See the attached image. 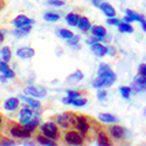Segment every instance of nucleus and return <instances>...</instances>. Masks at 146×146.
Wrapping results in <instances>:
<instances>
[{
    "label": "nucleus",
    "mask_w": 146,
    "mask_h": 146,
    "mask_svg": "<svg viewBox=\"0 0 146 146\" xmlns=\"http://www.w3.org/2000/svg\"><path fill=\"white\" fill-rule=\"evenodd\" d=\"M144 113H145V115H146V108H145V110H144Z\"/></svg>",
    "instance_id": "obj_49"
},
{
    "label": "nucleus",
    "mask_w": 146,
    "mask_h": 146,
    "mask_svg": "<svg viewBox=\"0 0 146 146\" xmlns=\"http://www.w3.org/2000/svg\"><path fill=\"white\" fill-rule=\"evenodd\" d=\"M108 53H111L110 55H112V56H113V55H115V53H116L115 48H113V47H109V48H108Z\"/></svg>",
    "instance_id": "obj_43"
},
{
    "label": "nucleus",
    "mask_w": 146,
    "mask_h": 146,
    "mask_svg": "<svg viewBox=\"0 0 146 146\" xmlns=\"http://www.w3.org/2000/svg\"><path fill=\"white\" fill-rule=\"evenodd\" d=\"M132 89L135 90L136 92H144V91H146V88L143 86L141 83H139L138 81H135V82H133V84H132Z\"/></svg>",
    "instance_id": "obj_30"
},
{
    "label": "nucleus",
    "mask_w": 146,
    "mask_h": 146,
    "mask_svg": "<svg viewBox=\"0 0 146 146\" xmlns=\"http://www.w3.org/2000/svg\"><path fill=\"white\" fill-rule=\"evenodd\" d=\"M139 72L141 76H145L146 77V64H140L139 67Z\"/></svg>",
    "instance_id": "obj_41"
},
{
    "label": "nucleus",
    "mask_w": 146,
    "mask_h": 146,
    "mask_svg": "<svg viewBox=\"0 0 146 146\" xmlns=\"http://www.w3.org/2000/svg\"><path fill=\"white\" fill-rule=\"evenodd\" d=\"M76 26L81 29V31H88L90 28V22L87 18L84 17H78L77 22H76Z\"/></svg>",
    "instance_id": "obj_19"
},
{
    "label": "nucleus",
    "mask_w": 146,
    "mask_h": 146,
    "mask_svg": "<svg viewBox=\"0 0 146 146\" xmlns=\"http://www.w3.org/2000/svg\"><path fill=\"white\" fill-rule=\"evenodd\" d=\"M72 32H70V31H68V29H60L58 31V36L60 38H62V39H70V38H72Z\"/></svg>",
    "instance_id": "obj_29"
},
{
    "label": "nucleus",
    "mask_w": 146,
    "mask_h": 146,
    "mask_svg": "<svg viewBox=\"0 0 146 146\" xmlns=\"http://www.w3.org/2000/svg\"><path fill=\"white\" fill-rule=\"evenodd\" d=\"M64 140L70 145H80L83 143V137L76 131H68L64 136Z\"/></svg>",
    "instance_id": "obj_5"
},
{
    "label": "nucleus",
    "mask_w": 146,
    "mask_h": 146,
    "mask_svg": "<svg viewBox=\"0 0 146 146\" xmlns=\"http://www.w3.org/2000/svg\"><path fill=\"white\" fill-rule=\"evenodd\" d=\"M0 72L7 78H13L15 76V72L8 67L7 62H5V61H0Z\"/></svg>",
    "instance_id": "obj_11"
},
{
    "label": "nucleus",
    "mask_w": 146,
    "mask_h": 146,
    "mask_svg": "<svg viewBox=\"0 0 146 146\" xmlns=\"http://www.w3.org/2000/svg\"><path fill=\"white\" fill-rule=\"evenodd\" d=\"M34 130L35 127L31 125H22L20 123H11V126L8 127V132L11 133V136L15 138H29Z\"/></svg>",
    "instance_id": "obj_1"
},
{
    "label": "nucleus",
    "mask_w": 146,
    "mask_h": 146,
    "mask_svg": "<svg viewBox=\"0 0 146 146\" xmlns=\"http://www.w3.org/2000/svg\"><path fill=\"white\" fill-rule=\"evenodd\" d=\"M47 3L49 5H52V6H56V7H60V6L64 5V1H62V0H48Z\"/></svg>",
    "instance_id": "obj_34"
},
{
    "label": "nucleus",
    "mask_w": 146,
    "mask_h": 146,
    "mask_svg": "<svg viewBox=\"0 0 146 146\" xmlns=\"http://www.w3.org/2000/svg\"><path fill=\"white\" fill-rule=\"evenodd\" d=\"M135 81H138L139 83H141L143 86L146 88V77H145V76H137V77L135 78Z\"/></svg>",
    "instance_id": "obj_40"
},
{
    "label": "nucleus",
    "mask_w": 146,
    "mask_h": 146,
    "mask_svg": "<svg viewBox=\"0 0 146 146\" xmlns=\"http://www.w3.org/2000/svg\"><path fill=\"white\" fill-rule=\"evenodd\" d=\"M92 34L97 39H104L106 35V29L102 26H96L95 28H92Z\"/></svg>",
    "instance_id": "obj_21"
},
{
    "label": "nucleus",
    "mask_w": 146,
    "mask_h": 146,
    "mask_svg": "<svg viewBox=\"0 0 146 146\" xmlns=\"http://www.w3.org/2000/svg\"><path fill=\"white\" fill-rule=\"evenodd\" d=\"M97 144L101 145V146H108V145H110V140H109V138L106 137L105 133L101 132L100 135H98V141H97Z\"/></svg>",
    "instance_id": "obj_23"
},
{
    "label": "nucleus",
    "mask_w": 146,
    "mask_h": 146,
    "mask_svg": "<svg viewBox=\"0 0 146 146\" xmlns=\"http://www.w3.org/2000/svg\"><path fill=\"white\" fill-rule=\"evenodd\" d=\"M118 27H119V31L123 32V33H132L133 32V27L129 22H120L118 25Z\"/></svg>",
    "instance_id": "obj_25"
},
{
    "label": "nucleus",
    "mask_w": 146,
    "mask_h": 146,
    "mask_svg": "<svg viewBox=\"0 0 146 146\" xmlns=\"http://www.w3.org/2000/svg\"><path fill=\"white\" fill-rule=\"evenodd\" d=\"M18 105H19V98H17V97H9L4 103L5 109L8 111H14L18 108Z\"/></svg>",
    "instance_id": "obj_15"
},
{
    "label": "nucleus",
    "mask_w": 146,
    "mask_h": 146,
    "mask_svg": "<svg viewBox=\"0 0 146 146\" xmlns=\"http://www.w3.org/2000/svg\"><path fill=\"white\" fill-rule=\"evenodd\" d=\"M5 39V32L4 31H0V43H1Z\"/></svg>",
    "instance_id": "obj_44"
},
{
    "label": "nucleus",
    "mask_w": 146,
    "mask_h": 146,
    "mask_svg": "<svg viewBox=\"0 0 146 146\" xmlns=\"http://www.w3.org/2000/svg\"><path fill=\"white\" fill-rule=\"evenodd\" d=\"M91 1H92V4H94L95 6L98 7V6H100V4H102V1H104V0H91Z\"/></svg>",
    "instance_id": "obj_42"
},
{
    "label": "nucleus",
    "mask_w": 146,
    "mask_h": 146,
    "mask_svg": "<svg viewBox=\"0 0 146 146\" xmlns=\"http://www.w3.org/2000/svg\"><path fill=\"white\" fill-rule=\"evenodd\" d=\"M75 126L82 132V133H86L89 129V125L87 123V119L86 117H75Z\"/></svg>",
    "instance_id": "obj_12"
},
{
    "label": "nucleus",
    "mask_w": 146,
    "mask_h": 146,
    "mask_svg": "<svg viewBox=\"0 0 146 146\" xmlns=\"http://www.w3.org/2000/svg\"><path fill=\"white\" fill-rule=\"evenodd\" d=\"M0 145H3V146H13L15 145V141L14 140H12L7 137H0Z\"/></svg>",
    "instance_id": "obj_31"
},
{
    "label": "nucleus",
    "mask_w": 146,
    "mask_h": 146,
    "mask_svg": "<svg viewBox=\"0 0 146 146\" xmlns=\"http://www.w3.org/2000/svg\"><path fill=\"white\" fill-rule=\"evenodd\" d=\"M75 117L71 113H62V115H57L56 120L61 127L63 129H68L71 125H75Z\"/></svg>",
    "instance_id": "obj_3"
},
{
    "label": "nucleus",
    "mask_w": 146,
    "mask_h": 146,
    "mask_svg": "<svg viewBox=\"0 0 146 146\" xmlns=\"http://www.w3.org/2000/svg\"><path fill=\"white\" fill-rule=\"evenodd\" d=\"M17 55L21 58H31L35 55V50L31 47H22L17 50Z\"/></svg>",
    "instance_id": "obj_10"
},
{
    "label": "nucleus",
    "mask_w": 146,
    "mask_h": 146,
    "mask_svg": "<svg viewBox=\"0 0 146 146\" xmlns=\"http://www.w3.org/2000/svg\"><path fill=\"white\" fill-rule=\"evenodd\" d=\"M98 118L101 121H104V123H116L117 118L112 115H109V113H100Z\"/></svg>",
    "instance_id": "obj_22"
},
{
    "label": "nucleus",
    "mask_w": 146,
    "mask_h": 146,
    "mask_svg": "<svg viewBox=\"0 0 146 146\" xmlns=\"http://www.w3.org/2000/svg\"><path fill=\"white\" fill-rule=\"evenodd\" d=\"M106 22L109 23V25H113V26H118L119 23H120V21H119L118 19H116L115 17H112V18H109Z\"/></svg>",
    "instance_id": "obj_35"
},
{
    "label": "nucleus",
    "mask_w": 146,
    "mask_h": 146,
    "mask_svg": "<svg viewBox=\"0 0 146 146\" xmlns=\"http://www.w3.org/2000/svg\"><path fill=\"white\" fill-rule=\"evenodd\" d=\"M43 19L46 21H49V22H55L57 20H60V15L56 13H53V12H48L43 15Z\"/></svg>",
    "instance_id": "obj_26"
},
{
    "label": "nucleus",
    "mask_w": 146,
    "mask_h": 146,
    "mask_svg": "<svg viewBox=\"0 0 146 146\" xmlns=\"http://www.w3.org/2000/svg\"><path fill=\"white\" fill-rule=\"evenodd\" d=\"M33 23H34V20L29 19L28 17L23 15V14L18 15V17L13 20V25H14L17 28H19V27H21V26H25V25H33Z\"/></svg>",
    "instance_id": "obj_7"
},
{
    "label": "nucleus",
    "mask_w": 146,
    "mask_h": 146,
    "mask_svg": "<svg viewBox=\"0 0 146 146\" xmlns=\"http://www.w3.org/2000/svg\"><path fill=\"white\" fill-rule=\"evenodd\" d=\"M91 50L94 52V54H95L96 56L102 57V56H104V55L108 53V48H106L105 46L101 44L98 41H97V42L91 43Z\"/></svg>",
    "instance_id": "obj_8"
},
{
    "label": "nucleus",
    "mask_w": 146,
    "mask_h": 146,
    "mask_svg": "<svg viewBox=\"0 0 146 146\" xmlns=\"http://www.w3.org/2000/svg\"><path fill=\"white\" fill-rule=\"evenodd\" d=\"M41 132L46 137L54 140L58 139L60 137V131L54 123H44L43 125H41Z\"/></svg>",
    "instance_id": "obj_2"
},
{
    "label": "nucleus",
    "mask_w": 146,
    "mask_h": 146,
    "mask_svg": "<svg viewBox=\"0 0 146 146\" xmlns=\"http://www.w3.org/2000/svg\"><path fill=\"white\" fill-rule=\"evenodd\" d=\"M23 91H25L26 95H29V96L34 97V98H41V97H43L46 95L44 91L39 90L38 88H35V87H27V88H25Z\"/></svg>",
    "instance_id": "obj_14"
},
{
    "label": "nucleus",
    "mask_w": 146,
    "mask_h": 146,
    "mask_svg": "<svg viewBox=\"0 0 146 146\" xmlns=\"http://www.w3.org/2000/svg\"><path fill=\"white\" fill-rule=\"evenodd\" d=\"M3 121H4V118H3V115L0 113V130L3 129Z\"/></svg>",
    "instance_id": "obj_47"
},
{
    "label": "nucleus",
    "mask_w": 146,
    "mask_h": 146,
    "mask_svg": "<svg viewBox=\"0 0 146 146\" xmlns=\"http://www.w3.org/2000/svg\"><path fill=\"white\" fill-rule=\"evenodd\" d=\"M68 94V97L70 98H75V97H80V94L77 91H72V90H66Z\"/></svg>",
    "instance_id": "obj_38"
},
{
    "label": "nucleus",
    "mask_w": 146,
    "mask_h": 146,
    "mask_svg": "<svg viewBox=\"0 0 146 146\" xmlns=\"http://www.w3.org/2000/svg\"><path fill=\"white\" fill-rule=\"evenodd\" d=\"M69 78H72V80H82L83 78V74H82L80 70H77L75 74H72L71 76H69Z\"/></svg>",
    "instance_id": "obj_37"
},
{
    "label": "nucleus",
    "mask_w": 146,
    "mask_h": 146,
    "mask_svg": "<svg viewBox=\"0 0 146 146\" xmlns=\"http://www.w3.org/2000/svg\"><path fill=\"white\" fill-rule=\"evenodd\" d=\"M109 131H110V135L116 138V139H123L124 136H125V131L124 129L121 126H118V125H115V126H111L110 129H109Z\"/></svg>",
    "instance_id": "obj_13"
},
{
    "label": "nucleus",
    "mask_w": 146,
    "mask_h": 146,
    "mask_svg": "<svg viewBox=\"0 0 146 146\" xmlns=\"http://www.w3.org/2000/svg\"><path fill=\"white\" fill-rule=\"evenodd\" d=\"M77 19H78V15H77L76 13H69V14L66 17V20H67V22L69 23L70 26H76Z\"/></svg>",
    "instance_id": "obj_27"
},
{
    "label": "nucleus",
    "mask_w": 146,
    "mask_h": 146,
    "mask_svg": "<svg viewBox=\"0 0 146 146\" xmlns=\"http://www.w3.org/2000/svg\"><path fill=\"white\" fill-rule=\"evenodd\" d=\"M1 56H3V61L8 63V61L12 57V52H11V48L9 47H4L1 49Z\"/></svg>",
    "instance_id": "obj_24"
},
{
    "label": "nucleus",
    "mask_w": 146,
    "mask_h": 146,
    "mask_svg": "<svg viewBox=\"0 0 146 146\" xmlns=\"http://www.w3.org/2000/svg\"><path fill=\"white\" fill-rule=\"evenodd\" d=\"M126 15H129L133 21H139L141 23V26H143V31L146 32V20L143 15L136 13L135 11H131V9H126Z\"/></svg>",
    "instance_id": "obj_9"
},
{
    "label": "nucleus",
    "mask_w": 146,
    "mask_h": 146,
    "mask_svg": "<svg viewBox=\"0 0 146 146\" xmlns=\"http://www.w3.org/2000/svg\"><path fill=\"white\" fill-rule=\"evenodd\" d=\"M6 3H5V0H0V11H1L4 7H5Z\"/></svg>",
    "instance_id": "obj_45"
},
{
    "label": "nucleus",
    "mask_w": 146,
    "mask_h": 146,
    "mask_svg": "<svg viewBox=\"0 0 146 146\" xmlns=\"http://www.w3.org/2000/svg\"><path fill=\"white\" fill-rule=\"evenodd\" d=\"M70 104L75 105V106H83L87 104V100L86 98H80V97H75V98H71Z\"/></svg>",
    "instance_id": "obj_28"
},
{
    "label": "nucleus",
    "mask_w": 146,
    "mask_h": 146,
    "mask_svg": "<svg viewBox=\"0 0 146 146\" xmlns=\"http://www.w3.org/2000/svg\"><path fill=\"white\" fill-rule=\"evenodd\" d=\"M113 84V81L109 80V78H104V77H98L97 80L94 81V87L95 88H104V87H110Z\"/></svg>",
    "instance_id": "obj_16"
},
{
    "label": "nucleus",
    "mask_w": 146,
    "mask_h": 146,
    "mask_svg": "<svg viewBox=\"0 0 146 146\" xmlns=\"http://www.w3.org/2000/svg\"><path fill=\"white\" fill-rule=\"evenodd\" d=\"M19 98L22 100L26 104H28V105H29L31 108H33V109H40V108H41L40 102L36 101L35 98H32V97H26V96H23V95H20Z\"/></svg>",
    "instance_id": "obj_18"
},
{
    "label": "nucleus",
    "mask_w": 146,
    "mask_h": 146,
    "mask_svg": "<svg viewBox=\"0 0 146 146\" xmlns=\"http://www.w3.org/2000/svg\"><path fill=\"white\" fill-rule=\"evenodd\" d=\"M33 117V111L31 110L27 106H23L20 111V119H19V123L22 125H27L29 123L31 118Z\"/></svg>",
    "instance_id": "obj_6"
},
{
    "label": "nucleus",
    "mask_w": 146,
    "mask_h": 146,
    "mask_svg": "<svg viewBox=\"0 0 146 146\" xmlns=\"http://www.w3.org/2000/svg\"><path fill=\"white\" fill-rule=\"evenodd\" d=\"M13 34L17 36V38H22V36H25L27 33L25 32V31H22V29H20V28H17L14 32H13Z\"/></svg>",
    "instance_id": "obj_36"
},
{
    "label": "nucleus",
    "mask_w": 146,
    "mask_h": 146,
    "mask_svg": "<svg viewBox=\"0 0 146 146\" xmlns=\"http://www.w3.org/2000/svg\"><path fill=\"white\" fill-rule=\"evenodd\" d=\"M124 21H125V22H129V23H130V22H132L133 20H132V19H131V18H130V17L127 15V17H125V18H124Z\"/></svg>",
    "instance_id": "obj_48"
},
{
    "label": "nucleus",
    "mask_w": 146,
    "mask_h": 146,
    "mask_svg": "<svg viewBox=\"0 0 146 146\" xmlns=\"http://www.w3.org/2000/svg\"><path fill=\"white\" fill-rule=\"evenodd\" d=\"M36 139H38V141L41 144V145H44V146H55L56 145V141L54 139H50L46 137L44 135H39L38 137H36Z\"/></svg>",
    "instance_id": "obj_20"
},
{
    "label": "nucleus",
    "mask_w": 146,
    "mask_h": 146,
    "mask_svg": "<svg viewBox=\"0 0 146 146\" xmlns=\"http://www.w3.org/2000/svg\"><path fill=\"white\" fill-rule=\"evenodd\" d=\"M119 91H120L121 96H123L125 100H129V98H130V95H131V88H129V87H121V88L119 89Z\"/></svg>",
    "instance_id": "obj_32"
},
{
    "label": "nucleus",
    "mask_w": 146,
    "mask_h": 146,
    "mask_svg": "<svg viewBox=\"0 0 146 146\" xmlns=\"http://www.w3.org/2000/svg\"><path fill=\"white\" fill-rule=\"evenodd\" d=\"M78 41H80L78 36H77V35H72V38L68 39V44H69V46H76V44L78 43Z\"/></svg>",
    "instance_id": "obj_33"
},
{
    "label": "nucleus",
    "mask_w": 146,
    "mask_h": 146,
    "mask_svg": "<svg viewBox=\"0 0 146 146\" xmlns=\"http://www.w3.org/2000/svg\"><path fill=\"white\" fill-rule=\"evenodd\" d=\"M98 77H104V78H109L111 81H116V75L112 71V69L109 67L106 63H101L98 67Z\"/></svg>",
    "instance_id": "obj_4"
},
{
    "label": "nucleus",
    "mask_w": 146,
    "mask_h": 146,
    "mask_svg": "<svg viewBox=\"0 0 146 146\" xmlns=\"http://www.w3.org/2000/svg\"><path fill=\"white\" fill-rule=\"evenodd\" d=\"M97 98L101 100V101H104L106 98V92L103 91V90H100L98 92H97Z\"/></svg>",
    "instance_id": "obj_39"
},
{
    "label": "nucleus",
    "mask_w": 146,
    "mask_h": 146,
    "mask_svg": "<svg viewBox=\"0 0 146 146\" xmlns=\"http://www.w3.org/2000/svg\"><path fill=\"white\" fill-rule=\"evenodd\" d=\"M98 8H101V9L104 12V14H105L106 17H109V18H112V17L116 15L115 8H113L110 4H108V3H102V4H100Z\"/></svg>",
    "instance_id": "obj_17"
},
{
    "label": "nucleus",
    "mask_w": 146,
    "mask_h": 146,
    "mask_svg": "<svg viewBox=\"0 0 146 146\" xmlns=\"http://www.w3.org/2000/svg\"><path fill=\"white\" fill-rule=\"evenodd\" d=\"M0 81H1L3 83H5V82L7 81V77H6V76H4V75H0Z\"/></svg>",
    "instance_id": "obj_46"
}]
</instances>
